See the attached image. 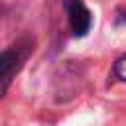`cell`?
<instances>
[{"instance_id":"obj_1","label":"cell","mask_w":126,"mask_h":126,"mask_svg":"<svg viewBox=\"0 0 126 126\" xmlns=\"http://www.w3.org/2000/svg\"><path fill=\"white\" fill-rule=\"evenodd\" d=\"M32 51H33V41L24 37L0 53V98L6 91V87L10 85L12 77L24 67V63Z\"/></svg>"},{"instance_id":"obj_2","label":"cell","mask_w":126,"mask_h":126,"mask_svg":"<svg viewBox=\"0 0 126 126\" xmlns=\"http://www.w3.org/2000/svg\"><path fill=\"white\" fill-rule=\"evenodd\" d=\"M63 8L67 14V22L71 33L75 37H85L93 26V14L83 0H63Z\"/></svg>"},{"instance_id":"obj_3","label":"cell","mask_w":126,"mask_h":126,"mask_svg":"<svg viewBox=\"0 0 126 126\" xmlns=\"http://www.w3.org/2000/svg\"><path fill=\"white\" fill-rule=\"evenodd\" d=\"M112 71H114V75H116L120 81L126 83V53L120 55V57L114 61V69H112Z\"/></svg>"},{"instance_id":"obj_4","label":"cell","mask_w":126,"mask_h":126,"mask_svg":"<svg viewBox=\"0 0 126 126\" xmlns=\"http://www.w3.org/2000/svg\"><path fill=\"white\" fill-rule=\"evenodd\" d=\"M116 24H126V12H122V14L116 18Z\"/></svg>"}]
</instances>
